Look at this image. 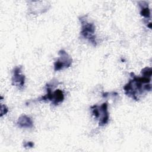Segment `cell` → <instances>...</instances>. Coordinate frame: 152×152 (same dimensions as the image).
I'll list each match as a JSON object with an SVG mask.
<instances>
[{"instance_id":"cell-8","label":"cell","mask_w":152,"mask_h":152,"mask_svg":"<svg viewBox=\"0 0 152 152\" xmlns=\"http://www.w3.org/2000/svg\"><path fill=\"white\" fill-rule=\"evenodd\" d=\"M139 5L140 7V14L141 16L145 18H150V11L148 8V4L145 1H140L138 2Z\"/></svg>"},{"instance_id":"cell-4","label":"cell","mask_w":152,"mask_h":152,"mask_svg":"<svg viewBox=\"0 0 152 152\" xmlns=\"http://www.w3.org/2000/svg\"><path fill=\"white\" fill-rule=\"evenodd\" d=\"M107 103H103L100 106L93 105L91 106L92 115L99 120V125L103 126L106 125L109 119V114L107 109Z\"/></svg>"},{"instance_id":"cell-11","label":"cell","mask_w":152,"mask_h":152,"mask_svg":"<svg viewBox=\"0 0 152 152\" xmlns=\"http://www.w3.org/2000/svg\"><path fill=\"white\" fill-rule=\"evenodd\" d=\"M23 145H24V147L25 148H32L34 146V143L31 141H27V142L24 141L23 143Z\"/></svg>"},{"instance_id":"cell-7","label":"cell","mask_w":152,"mask_h":152,"mask_svg":"<svg viewBox=\"0 0 152 152\" xmlns=\"http://www.w3.org/2000/svg\"><path fill=\"white\" fill-rule=\"evenodd\" d=\"M18 126L20 128H31L33 126V122L32 119L26 115H21L17 121V122Z\"/></svg>"},{"instance_id":"cell-5","label":"cell","mask_w":152,"mask_h":152,"mask_svg":"<svg viewBox=\"0 0 152 152\" xmlns=\"http://www.w3.org/2000/svg\"><path fill=\"white\" fill-rule=\"evenodd\" d=\"M58 59L53 64L54 71H58L71 66L72 63V59L65 50L61 49L58 52Z\"/></svg>"},{"instance_id":"cell-1","label":"cell","mask_w":152,"mask_h":152,"mask_svg":"<svg viewBox=\"0 0 152 152\" xmlns=\"http://www.w3.org/2000/svg\"><path fill=\"white\" fill-rule=\"evenodd\" d=\"M131 74L132 79L124 86V90L126 96L137 101L144 92L151 90V78L142 75L137 77L132 72Z\"/></svg>"},{"instance_id":"cell-6","label":"cell","mask_w":152,"mask_h":152,"mask_svg":"<svg viewBox=\"0 0 152 152\" xmlns=\"http://www.w3.org/2000/svg\"><path fill=\"white\" fill-rule=\"evenodd\" d=\"M12 84L18 89H23L25 84V76L22 74L21 66H16L12 70Z\"/></svg>"},{"instance_id":"cell-9","label":"cell","mask_w":152,"mask_h":152,"mask_svg":"<svg viewBox=\"0 0 152 152\" xmlns=\"http://www.w3.org/2000/svg\"><path fill=\"white\" fill-rule=\"evenodd\" d=\"M141 74L142 76L144 77H150L151 78V74H152V70L151 68H148V67H145L144 68H143L141 70Z\"/></svg>"},{"instance_id":"cell-10","label":"cell","mask_w":152,"mask_h":152,"mask_svg":"<svg viewBox=\"0 0 152 152\" xmlns=\"http://www.w3.org/2000/svg\"><path fill=\"white\" fill-rule=\"evenodd\" d=\"M8 111V108L5 104H1V117H2L4 115H5Z\"/></svg>"},{"instance_id":"cell-2","label":"cell","mask_w":152,"mask_h":152,"mask_svg":"<svg viewBox=\"0 0 152 152\" xmlns=\"http://www.w3.org/2000/svg\"><path fill=\"white\" fill-rule=\"evenodd\" d=\"M81 27L80 34L83 37L88 40L94 46H96V37L94 34L95 26L93 23L89 22L87 16L83 15L79 18Z\"/></svg>"},{"instance_id":"cell-3","label":"cell","mask_w":152,"mask_h":152,"mask_svg":"<svg viewBox=\"0 0 152 152\" xmlns=\"http://www.w3.org/2000/svg\"><path fill=\"white\" fill-rule=\"evenodd\" d=\"M52 85L51 83H48L46 86V94L41 97L39 100V101H46L49 100L51 102L52 104L57 106L61 103L64 100V94L62 90L58 89L54 91H52Z\"/></svg>"}]
</instances>
